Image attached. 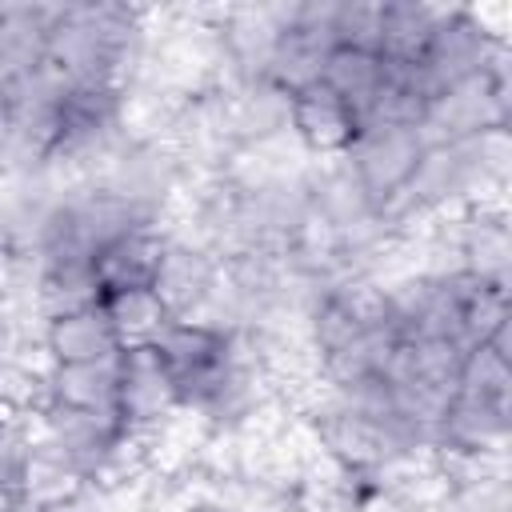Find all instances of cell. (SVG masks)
Here are the masks:
<instances>
[{
	"instance_id": "1",
	"label": "cell",
	"mask_w": 512,
	"mask_h": 512,
	"mask_svg": "<svg viewBox=\"0 0 512 512\" xmlns=\"http://www.w3.org/2000/svg\"><path fill=\"white\" fill-rule=\"evenodd\" d=\"M508 180L512 128H488L456 144H428L408 188L388 204L384 216L392 232L420 236L472 204H508Z\"/></svg>"
},
{
	"instance_id": "2",
	"label": "cell",
	"mask_w": 512,
	"mask_h": 512,
	"mask_svg": "<svg viewBox=\"0 0 512 512\" xmlns=\"http://www.w3.org/2000/svg\"><path fill=\"white\" fill-rule=\"evenodd\" d=\"M152 36V8L80 0L56 4L44 68L64 88H132Z\"/></svg>"
},
{
	"instance_id": "3",
	"label": "cell",
	"mask_w": 512,
	"mask_h": 512,
	"mask_svg": "<svg viewBox=\"0 0 512 512\" xmlns=\"http://www.w3.org/2000/svg\"><path fill=\"white\" fill-rule=\"evenodd\" d=\"M416 128L428 144H456L488 128H512V48H504L480 76L432 92Z\"/></svg>"
},
{
	"instance_id": "4",
	"label": "cell",
	"mask_w": 512,
	"mask_h": 512,
	"mask_svg": "<svg viewBox=\"0 0 512 512\" xmlns=\"http://www.w3.org/2000/svg\"><path fill=\"white\" fill-rule=\"evenodd\" d=\"M504 48H512V40H500L476 16L472 4H448L412 68H416L424 92L432 96V92H440L448 84H460L468 76H480Z\"/></svg>"
},
{
	"instance_id": "5",
	"label": "cell",
	"mask_w": 512,
	"mask_h": 512,
	"mask_svg": "<svg viewBox=\"0 0 512 512\" xmlns=\"http://www.w3.org/2000/svg\"><path fill=\"white\" fill-rule=\"evenodd\" d=\"M428 152V140L420 136L416 124L400 120H364L348 152L340 156L352 176L364 184V192L388 212V204L408 188L412 172L420 168Z\"/></svg>"
},
{
	"instance_id": "6",
	"label": "cell",
	"mask_w": 512,
	"mask_h": 512,
	"mask_svg": "<svg viewBox=\"0 0 512 512\" xmlns=\"http://www.w3.org/2000/svg\"><path fill=\"white\" fill-rule=\"evenodd\" d=\"M456 276L512 292V216L508 204H472L440 220Z\"/></svg>"
},
{
	"instance_id": "7",
	"label": "cell",
	"mask_w": 512,
	"mask_h": 512,
	"mask_svg": "<svg viewBox=\"0 0 512 512\" xmlns=\"http://www.w3.org/2000/svg\"><path fill=\"white\" fill-rule=\"evenodd\" d=\"M212 28L228 84L268 76L284 32V0L276 4H212Z\"/></svg>"
},
{
	"instance_id": "8",
	"label": "cell",
	"mask_w": 512,
	"mask_h": 512,
	"mask_svg": "<svg viewBox=\"0 0 512 512\" xmlns=\"http://www.w3.org/2000/svg\"><path fill=\"white\" fill-rule=\"evenodd\" d=\"M332 8L336 0H284V32L268 64V80L288 92H300L324 76V60L336 48Z\"/></svg>"
},
{
	"instance_id": "9",
	"label": "cell",
	"mask_w": 512,
	"mask_h": 512,
	"mask_svg": "<svg viewBox=\"0 0 512 512\" xmlns=\"http://www.w3.org/2000/svg\"><path fill=\"white\" fill-rule=\"evenodd\" d=\"M180 416V396L152 348L120 352L116 364V420L132 436H156L164 424Z\"/></svg>"
},
{
	"instance_id": "10",
	"label": "cell",
	"mask_w": 512,
	"mask_h": 512,
	"mask_svg": "<svg viewBox=\"0 0 512 512\" xmlns=\"http://www.w3.org/2000/svg\"><path fill=\"white\" fill-rule=\"evenodd\" d=\"M88 492H92L88 472L60 448H52L48 440L32 436V444L20 460V472H16L20 508L24 512H84Z\"/></svg>"
},
{
	"instance_id": "11",
	"label": "cell",
	"mask_w": 512,
	"mask_h": 512,
	"mask_svg": "<svg viewBox=\"0 0 512 512\" xmlns=\"http://www.w3.org/2000/svg\"><path fill=\"white\" fill-rule=\"evenodd\" d=\"M220 272H224V260H216L208 248L164 236L152 292L160 296V304L168 308L172 320H200V312L208 308V300L220 284Z\"/></svg>"
},
{
	"instance_id": "12",
	"label": "cell",
	"mask_w": 512,
	"mask_h": 512,
	"mask_svg": "<svg viewBox=\"0 0 512 512\" xmlns=\"http://www.w3.org/2000/svg\"><path fill=\"white\" fill-rule=\"evenodd\" d=\"M220 112H224V128H228L232 148L272 144V140L288 136V124H292V92L280 88L268 76L240 80V84L220 88Z\"/></svg>"
},
{
	"instance_id": "13",
	"label": "cell",
	"mask_w": 512,
	"mask_h": 512,
	"mask_svg": "<svg viewBox=\"0 0 512 512\" xmlns=\"http://www.w3.org/2000/svg\"><path fill=\"white\" fill-rule=\"evenodd\" d=\"M360 116L320 80L292 92V140L308 160H340L360 132Z\"/></svg>"
},
{
	"instance_id": "14",
	"label": "cell",
	"mask_w": 512,
	"mask_h": 512,
	"mask_svg": "<svg viewBox=\"0 0 512 512\" xmlns=\"http://www.w3.org/2000/svg\"><path fill=\"white\" fill-rule=\"evenodd\" d=\"M236 348H240V336H232V332H220L204 320H172L152 352L168 368V376L176 384V396H180L184 388H192L196 380L216 372Z\"/></svg>"
},
{
	"instance_id": "15",
	"label": "cell",
	"mask_w": 512,
	"mask_h": 512,
	"mask_svg": "<svg viewBox=\"0 0 512 512\" xmlns=\"http://www.w3.org/2000/svg\"><path fill=\"white\" fill-rule=\"evenodd\" d=\"M56 4H0V92L44 68Z\"/></svg>"
},
{
	"instance_id": "16",
	"label": "cell",
	"mask_w": 512,
	"mask_h": 512,
	"mask_svg": "<svg viewBox=\"0 0 512 512\" xmlns=\"http://www.w3.org/2000/svg\"><path fill=\"white\" fill-rule=\"evenodd\" d=\"M40 348H44L48 364H96V360L120 356L116 332H112V324H108L100 304L76 308V312H60V316L44 320Z\"/></svg>"
},
{
	"instance_id": "17",
	"label": "cell",
	"mask_w": 512,
	"mask_h": 512,
	"mask_svg": "<svg viewBox=\"0 0 512 512\" xmlns=\"http://www.w3.org/2000/svg\"><path fill=\"white\" fill-rule=\"evenodd\" d=\"M164 252V228H132L104 244L92 256V272L100 284V296L132 292V288H152L156 264Z\"/></svg>"
},
{
	"instance_id": "18",
	"label": "cell",
	"mask_w": 512,
	"mask_h": 512,
	"mask_svg": "<svg viewBox=\"0 0 512 512\" xmlns=\"http://www.w3.org/2000/svg\"><path fill=\"white\" fill-rule=\"evenodd\" d=\"M320 84L332 88L360 120H368L388 88V60L368 48H332Z\"/></svg>"
},
{
	"instance_id": "19",
	"label": "cell",
	"mask_w": 512,
	"mask_h": 512,
	"mask_svg": "<svg viewBox=\"0 0 512 512\" xmlns=\"http://www.w3.org/2000/svg\"><path fill=\"white\" fill-rule=\"evenodd\" d=\"M116 364L96 360V364H52L48 368V408H68V412H116Z\"/></svg>"
},
{
	"instance_id": "20",
	"label": "cell",
	"mask_w": 512,
	"mask_h": 512,
	"mask_svg": "<svg viewBox=\"0 0 512 512\" xmlns=\"http://www.w3.org/2000/svg\"><path fill=\"white\" fill-rule=\"evenodd\" d=\"M444 8L448 4H432V0H380V48L376 52L388 64H416Z\"/></svg>"
},
{
	"instance_id": "21",
	"label": "cell",
	"mask_w": 512,
	"mask_h": 512,
	"mask_svg": "<svg viewBox=\"0 0 512 512\" xmlns=\"http://www.w3.org/2000/svg\"><path fill=\"white\" fill-rule=\"evenodd\" d=\"M112 332H116V344L120 352H140V348H156L160 336L168 332L172 316L168 308L160 304V296L152 288H132V292H116V296H104L100 300Z\"/></svg>"
},
{
	"instance_id": "22",
	"label": "cell",
	"mask_w": 512,
	"mask_h": 512,
	"mask_svg": "<svg viewBox=\"0 0 512 512\" xmlns=\"http://www.w3.org/2000/svg\"><path fill=\"white\" fill-rule=\"evenodd\" d=\"M336 48H380V0H336L332 8Z\"/></svg>"
},
{
	"instance_id": "23",
	"label": "cell",
	"mask_w": 512,
	"mask_h": 512,
	"mask_svg": "<svg viewBox=\"0 0 512 512\" xmlns=\"http://www.w3.org/2000/svg\"><path fill=\"white\" fill-rule=\"evenodd\" d=\"M448 512H512L508 468H488L448 492Z\"/></svg>"
},
{
	"instance_id": "24",
	"label": "cell",
	"mask_w": 512,
	"mask_h": 512,
	"mask_svg": "<svg viewBox=\"0 0 512 512\" xmlns=\"http://www.w3.org/2000/svg\"><path fill=\"white\" fill-rule=\"evenodd\" d=\"M0 512H24L20 508V496H16V484L0 476Z\"/></svg>"
},
{
	"instance_id": "25",
	"label": "cell",
	"mask_w": 512,
	"mask_h": 512,
	"mask_svg": "<svg viewBox=\"0 0 512 512\" xmlns=\"http://www.w3.org/2000/svg\"><path fill=\"white\" fill-rule=\"evenodd\" d=\"M180 512H236V508H228V504H220V500H212V496H200V500L184 504Z\"/></svg>"
},
{
	"instance_id": "26",
	"label": "cell",
	"mask_w": 512,
	"mask_h": 512,
	"mask_svg": "<svg viewBox=\"0 0 512 512\" xmlns=\"http://www.w3.org/2000/svg\"><path fill=\"white\" fill-rule=\"evenodd\" d=\"M8 424H12V416H8V412H4V404H0V432H4Z\"/></svg>"
}]
</instances>
